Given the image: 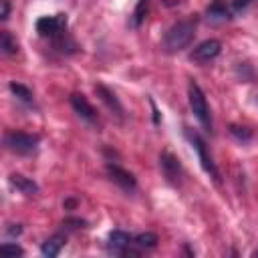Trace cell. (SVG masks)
Masks as SVG:
<instances>
[{
    "mask_svg": "<svg viewBox=\"0 0 258 258\" xmlns=\"http://www.w3.org/2000/svg\"><path fill=\"white\" fill-rule=\"evenodd\" d=\"M196 26H198V18H183L177 20L175 24H171L165 34H163V50L165 52H179L183 48H187L196 36Z\"/></svg>",
    "mask_w": 258,
    "mask_h": 258,
    "instance_id": "6da1fadb",
    "label": "cell"
},
{
    "mask_svg": "<svg viewBox=\"0 0 258 258\" xmlns=\"http://www.w3.org/2000/svg\"><path fill=\"white\" fill-rule=\"evenodd\" d=\"M187 99H189V107H191V113L196 115V119L200 121V125L206 129V131H214V121H212V111H210V105L206 101V95L204 91L200 89V85L196 81H189L187 85Z\"/></svg>",
    "mask_w": 258,
    "mask_h": 258,
    "instance_id": "7a4b0ae2",
    "label": "cell"
},
{
    "mask_svg": "<svg viewBox=\"0 0 258 258\" xmlns=\"http://www.w3.org/2000/svg\"><path fill=\"white\" fill-rule=\"evenodd\" d=\"M4 145L12 153L26 155V153H32L36 149L38 137L36 135H30V133H24V131H10V133L4 135Z\"/></svg>",
    "mask_w": 258,
    "mask_h": 258,
    "instance_id": "3957f363",
    "label": "cell"
},
{
    "mask_svg": "<svg viewBox=\"0 0 258 258\" xmlns=\"http://www.w3.org/2000/svg\"><path fill=\"white\" fill-rule=\"evenodd\" d=\"M185 137L189 139V143L194 145V149L198 151V157H200V161H202V167L206 169V173H210V177L212 179H216V181H220V171H218V167H216V163H214V159H212V155L208 153V147H206V141L196 133V131H191L189 127H185Z\"/></svg>",
    "mask_w": 258,
    "mask_h": 258,
    "instance_id": "277c9868",
    "label": "cell"
},
{
    "mask_svg": "<svg viewBox=\"0 0 258 258\" xmlns=\"http://www.w3.org/2000/svg\"><path fill=\"white\" fill-rule=\"evenodd\" d=\"M67 28V16L56 14V16H40L36 20V32L46 38H60Z\"/></svg>",
    "mask_w": 258,
    "mask_h": 258,
    "instance_id": "5b68a950",
    "label": "cell"
},
{
    "mask_svg": "<svg viewBox=\"0 0 258 258\" xmlns=\"http://www.w3.org/2000/svg\"><path fill=\"white\" fill-rule=\"evenodd\" d=\"M159 167H161V173L163 177L171 183V185H179L181 179H183V167L179 163V159L169 153V151H163L159 155Z\"/></svg>",
    "mask_w": 258,
    "mask_h": 258,
    "instance_id": "8992f818",
    "label": "cell"
},
{
    "mask_svg": "<svg viewBox=\"0 0 258 258\" xmlns=\"http://www.w3.org/2000/svg\"><path fill=\"white\" fill-rule=\"evenodd\" d=\"M105 169H107L109 179H111L113 183H117L125 194H133V191L137 189V179H135V175H133L131 171H127V169H123L121 165L111 163V161L105 165Z\"/></svg>",
    "mask_w": 258,
    "mask_h": 258,
    "instance_id": "52a82bcc",
    "label": "cell"
},
{
    "mask_svg": "<svg viewBox=\"0 0 258 258\" xmlns=\"http://www.w3.org/2000/svg\"><path fill=\"white\" fill-rule=\"evenodd\" d=\"M109 250L113 254H121V256H127V254H139V250H131L133 246V238L123 232V230H113L109 234V242H107Z\"/></svg>",
    "mask_w": 258,
    "mask_h": 258,
    "instance_id": "ba28073f",
    "label": "cell"
},
{
    "mask_svg": "<svg viewBox=\"0 0 258 258\" xmlns=\"http://www.w3.org/2000/svg\"><path fill=\"white\" fill-rule=\"evenodd\" d=\"M71 105H73L75 113H77L81 119H85L87 123H97V121H99V115H97L95 107L89 103V99H87L83 93H73V95H71Z\"/></svg>",
    "mask_w": 258,
    "mask_h": 258,
    "instance_id": "9c48e42d",
    "label": "cell"
},
{
    "mask_svg": "<svg viewBox=\"0 0 258 258\" xmlns=\"http://www.w3.org/2000/svg\"><path fill=\"white\" fill-rule=\"evenodd\" d=\"M220 50H222L220 40L210 38V40L200 42V44L194 48L191 58H194V60H198V62H210V60H214V58L220 54Z\"/></svg>",
    "mask_w": 258,
    "mask_h": 258,
    "instance_id": "30bf717a",
    "label": "cell"
},
{
    "mask_svg": "<svg viewBox=\"0 0 258 258\" xmlns=\"http://www.w3.org/2000/svg\"><path fill=\"white\" fill-rule=\"evenodd\" d=\"M95 93H97V97L109 107L111 113H115L119 119H123V105L119 103L117 95H115L111 89H107L105 85H95Z\"/></svg>",
    "mask_w": 258,
    "mask_h": 258,
    "instance_id": "8fae6325",
    "label": "cell"
},
{
    "mask_svg": "<svg viewBox=\"0 0 258 258\" xmlns=\"http://www.w3.org/2000/svg\"><path fill=\"white\" fill-rule=\"evenodd\" d=\"M10 183H12L20 194H24V196H34V194L38 191V185H36L30 177H24V175H20V173H12V175H10Z\"/></svg>",
    "mask_w": 258,
    "mask_h": 258,
    "instance_id": "7c38bea8",
    "label": "cell"
},
{
    "mask_svg": "<svg viewBox=\"0 0 258 258\" xmlns=\"http://www.w3.org/2000/svg\"><path fill=\"white\" fill-rule=\"evenodd\" d=\"M208 18H212V20H228V18H232V14L226 8L224 0H212V4L208 6Z\"/></svg>",
    "mask_w": 258,
    "mask_h": 258,
    "instance_id": "4fadbf2b",
    "label": "cell"
},
{
    "mask_svg": "<svg viewBox=\"0 0 258 258\" xmlns=\"http://www.w3.org/2000/svg\"><path fill=\"white\" fill-rule=\"evenodd\" d=\"M62 244H64V238L56 234V236L48 238V240H46V242L40 246V252H42V256H48V258H52V256H56V254L60 252Z\"/></svg>",
    "mask_w": 258,
    "mask_h": 258,
    "instance_id": "5bb4252c",
    "label": "cell"
},
{
    "mask_svg": "<svg viewBox=\"0 0 258 258\" xmlns=\"http://www.w3.org/2000/svg\"><path fill=\"white\" fill-rule=\"evenodd\" d=\"M133 246L137 250H151L157 246V236L153 232H143V234H137L133 238Z\"/></svg>",
    "mask_w": 258,
    "mask_h": 258,
    "instance_id": "9a60e30c",
    "label": "cell"
},
{
    "mask_svg": "<svg viewBox=\"0 0 258 258\" xmlns=\"http://www.w3.org/2000/svg\"><path fill=\"white\" fill-rule=\"evenodd\" d=\"M0 48L4 54H14L18 50V44H16V38L8 32V30H2L0 34Z\"/></svg>",
    "mask_w": 258,
    "mask_h": 258,
    "instance_id": "2e32d148",
    "label": "cell"
},
{
    "mask_svg": "<svg viewBox=\"0 0 258 258\" xmlns=\"http://www.w3.org/2000/svg\"><path fill=\"white\" fill-rule=\"evenodd\" d=\"M10 91L20 99V101H24V103H32V91L28 89V87H24V85H20V83H10Z\"/></svg>",
    "mask_w": 258,
    "mask_h": 258,
    "instance_id": "e0dca14e",
    "label": "cell"
},
{
    "mask_svg": "<svg viewBox=\"0 0 258 258\" xmlns=\"http://www.w3.org/2000/svg\"><path fill=\"white\" fill-rule=\"evenodd\" d=\"M147 8H149V2L147 0H139L137 6H135V12H133V26H139L147 14Z\"/></svg>",
    "mask_w": 258,
    "mask_h": 258,
    "instance_id": "ac0fdd59",
    "label": "cell"
},
{
    "mask_svg": "<svg viewBox=\"0 0 258 258\" xmlns=\"http://www.w3.org/2000/svg\"><path fill=\"white\" fill-rule=\"evenodd\" d=\"M230 133L238 139V141H242V143H246V141H250L252 139V131L248 129V127H240V125H230Z\"/></svg>",
    "mask_w": 258,
    "mask_h": 258,
    "instance_id": "d6986e66",
    "label": "cell"
},
{
    "mask_svg": "<svg viewBox=\"0 0 258 258\" xmlns=\"http://www.w3.org/2000/svg\"><path fill=\"white\" fill-rule=\"evenodd\" d=\"M2 252L6 254V256H24V250L20 248V246H16V244H10V242H6V244H2Z\"/></svg>",
    "mask_w": 258,
    "mask_h": 258,
    "instance_id": "ffe728a7",
    "label": "cell"
},
{
    "mask_svg": "<svg viewBox=\"0 0 258 258\" xmlns=\"http://www.w3.org/2000/svg\"><path fill=\"white\" fill-rule=\"evenodd\" d=\"M252 2H254V0H232V10H234V12H242V10H246Z\"/></svg>",
    "mask_w": 258,
    "mask_h": 258,
    "instance_id": "44dd1931",
    "label": "cell"
},
{
    "mask_svg": "<svg viewBox=\"0 0 258 258\" xmlns=\"http://www.w3.org/2000/svg\"><path fill=\"white\" fill-rule=\"evenodd\" d=\"M0 4H2L0 18H2V20H6V18H8V14H10V2H8V0H0Z\"/></svg>",
    "mask_w": 258,
    "mask_h": 258,
    "instance_id": "7402d4cb",
    "label": "cell"
},
{
    "mask_svg": "<svg viewBox=\"0 0 258 258\" xmlns=\"http://www.w3.org/2000/svg\"><path fill=\"white\" fill-rule=\"evenodd\" d=\"M252 256H258V250H256V252H252Z\"/></svg>",
    "mask_w": 258,
    "mask_h": 258,
    "instance_id": "603a6c76",
    "label": "cell"
}]
</instances>
